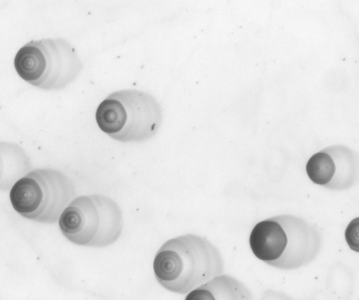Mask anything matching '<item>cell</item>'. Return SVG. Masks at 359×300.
Wrapping results in <instances>:
<instances>
[{
    "label": "cell",
    "instance_id": "9",
    "mask_svg": "<svg viewBox=\"0 0 359 300\" xmlns=\"http://www.w3.org/2000/svg\"><path fill=\"white\" fill-rule=\"evenodd\" d=\"M31 169V160L22 147L0 141V191L12 189Z\"/></svg>",
    "mask_w": 359,
    "mask_h": 300
},
{
    "label": "cell",
    "instance_id": "5",
    "mask_svg": "<svg viewBox=\"0 0 359 300\" xmlns=\"http://www.w3.org/2000/svg\"><path fill=\"white\" fill-rule=\"evenodd\" d=\"M58 223L61 233L73 244L105 248L115 244L121 236L123 214L113 198L90 194L74 198Z\"/></svg>",
    "mask_w": 359,
    "mask_h": 300
},
{
    "label": "cell",
    "instance_id": "6",
    "mask_svg": "<svg viewBox=\"0 0 359 300\" xmlns=\"http://www.w3.org/2000/svg\"><path fill=\"white\" fill-rule=\"evenodd\" d=\"M74 182L57 169H34L16 182L10 192L11 204L25 219L42 224L59 221L75 198Z\"/></svg>",
    "mask_w": 359,
    "mask_h": 300
},
{
    "label": "cell",
    "instance_id": "8",
    "mask_svg": "<svg viewBox=\"0 0 359 300\" xmlns=\"http://www.w3.org/2000/svg\"><path fill=\"white\" fill-rule=\"evenodd\" d=\"M185 300H252V294L241 280L221 274L190 291Z\"/></svg>",
    "mask_w": 359,
    "mask_h": 300
},
{
    "label": "cell",
    "instance_id": "1",
    "mask_svg": "<svg viewBox=\"0 0 359 300\" xmlns=\"http://www.w3.org/2000/svg\"><path fill=\"white\" fill-rule=\"evenodd\" d=\"M249 245L266 265L290 271L311 264L320 254L323 240L316 226L303 217L280 214L257 223Z\"/></svg>",
    "mask_w": 359,
    "mask_h": 300
},
{
    "label": "cell",
    "instance_id": "4",
    "mask_svg": "<svg viewBox=\"0 0 359 300\" xmlns=\"http://www.w3.org/2000/svg\"><path fill=\"white\" fill-rule=\"evenodd\" d=\"M14 67L34 88L61 90L79 77L83 63L65 38H43L25 44L15 56Z\"/></svg>",
    "mask_w": 359,
    "mask_h": 300
},
{
    "label": "cell",
    "instance_id": "2",
    "mask_svg": "<svg viewBox=\"0 0 359 300\" xmlns=\"http://www.w3.org/2000/svg\"><path fill=\"white\" fill-rule=\"evenodd\" d=\"M223 272V257L219 249L196 234L168 240L154 259L157 282L165 290L180 295H187Z\"/></svg>",
    "mask_w": 359,
    "mask_h": 300
},
{
    "label": "cell",
    "instance_id": "10",
    "mask_svg": "<svg viewBox=\"0 0 359 300\" xmlns=\"http://www.w3.org/2000/svg\"><path fill=\"white\" fill-rule=\"evenodd\" d=\"M345 238L349 248L359 253V217L352 219L346 228Z\"/></svg>",
    "mask_w": 359,
    "mask_h": 300
},
{
    "label": "cell",
    "instance_id": "3",
    "mask_svg": "<svg viewBox=\"0 0 359 300\" xmlns=\"http://www.w3.org/2000/svg\"><path fill=\"white\" fill-rule=\"evenodd\" d=\"M96 122L114 140L142 143L159 132L163 123V111L149 93L122 90L109 95L99 104Z\"/></svg>",
    "mask_w": 359,
    "mask_h": 300
},
{
    "label": "cell",
    "instance_id": "7",
    "mask_svg": "<svg viewBox=\"0 0 359 300\" xmlns=\"http://www.w3.org/2000/svg\"><path fill=\"white\" fill-rule=\"evenodd\" d=\"M306 171L314 184L326 189H351L359 184V152L347 145L326 147L309 158Z\"/></svg>",
    "mask_w": 359,
    "mask_h": 300
}]
</instances>
